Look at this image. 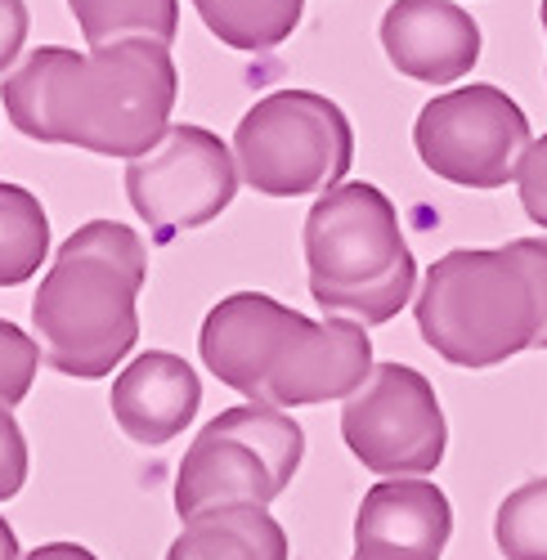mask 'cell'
Wrapping results in <instances>:
<instances>
[{
  "mask_svg": "<svg viewBox=\"0 0 547 560\" xmlns=\"http://www.w3.org/2000/svg\"><path fill=\"white\" fill-rule=\"evenodd\" d=\"M175 95L179 72L162 40H117L90 55L40 45L10 72L5 113L36 144L144 158L171 130Z\"/></svg>",
  "mask_w": 547,
  "mask_h": 560,
  "instance_id": "6da1fadb",
  "label": "cell"
},
{
  "mask_svg": "<svg viewBox=\"0 0 547 560\" xmlns=\"http://www.w3.org/2000/svg\"><path fill=\"white\" fill-rule=\"evenodd\" d=\"M305 265L318 310L363 328L391 323L414 301L418 283L395 202L363 179H341L337 189L318 194L305 215Z\"/></svg>",
  "mask_w": 547,
  "mask_h": 560,
  "instance_id": "5b68a950",
  "label": "cell"
},
{
  "mask_svg": "<svg viewBox=\"0 0 547 560\" xmlns=\"http://www.w3.org/2000/svg\"><path fill=\"white\" fill-rule=\"evenodd\" d=\"M453 534V506L440 485L408 476L377 480L354 516V560H440Z\"/></svg>",
  "mask_w": 547,
  "mask_h": 560,
  "instance_id": "8fae6325",
  "label": "cell"
},
{
  "mask_svg": "<svg viewBox=\"0 0 547 560\" xmlns=\"http://www.w3.org/2000/svg\"><path fill=\"white\" fill-rule=\"evenodd\" d=\"M90 50L117 40H175L179 0H68Z\"/></svg>",
  "mask_w": 547,
  "mask_h": 560,
  "instance_id": "2e32d148",
  "label": "cell"
},
{
  "mask_svg": "<svg viewBox=\"0 0 547 560\" xmlns=\"http://www.w3.org/2000/svg\"><path fill=\"white\" fill-rule=\"evenodd\" d=\"M50 220L23 184H0V288H19L45 265Z\"/></svg>",
  "mask_w": 547,
  "mask_h": 560,
  "instance_id": "e0dca14e",
  "label": "cell"
},
{
  "mask_svg": "<svg viewBox=\"0 0 547 560\" xmlns=\"http://www.w3.org/2000/svg\"><path fill=\"white\" fill-rule=\"evenodd\" d=\"M414 314L422 341L453 368L480 372L525 350H547V238L440 256Z\"/></svg>",
  "mask_w": 547,
  "mask_h": 560,
  "instance_id": "277c9868",
  "label": "cell"
},
{
  "mask_svg": "<svg viewBox=\"0 0 547 560\" xmlns=\"http://www.w3.org/2000/svg\"><path fill=\"white\" fill-rule=\"evenodd\" d=\"M202 404L198 372L166 350H144L130 359L126 372L113 382V417L117 427L144 448L171 444L179 431L194 422Z\"/></svg>",
  "mask_w": 547,
  "mask_h": 560,
  "instance_id": "4fadbf2b",
  "label": "cell"
},
{
  "mask_svg": "<svg viewBox=\"0 0 547 560\" xmlns=\"http://www.w3.org/2000/svg\"><path fill=\"white\" fill-rule=\"evenodd\" d=\"M238 158L224 139L175 121L144 158L126 166V198L158 238L211 224L238 194Z\"/></svg>",
  "mask_w": 547,
  "mask_h": 560,
  "instance_id": "30bf717a",
  "label": "cell"
},
{
  "mask_svg": "<svg viewBox=\"0 0 547 560\" xmlns=\"http://www.w3.org/2000/svg\"><path fill=\"white\" fill-rule=\"evenodd\" d=\"M166 560H288V534L265 506H211L185 521Z\"/></svg>",
  "mask_w": 547,
  "mask_h": 560,
  "instance_id": "5bb4252c",
  "label": "cell"
},
{
  "mask_svg": "<svg viewBox=\"0 0 547 560\" xmlns=\"http://www.w3.org/2000/svg\"><path fill=\"white\" fill-rule=\"evenodd\" d=\"M198 350L216 382L274 408L350 399L373 372V341L363 323L305 318L265 292L216 301L202 318Z\"/></svg>",
  "mask_w": 547,
  "mask_h": 560,
  "instance_id": "7a4b0ae2",
  "label": "cell"
},
{
  "mask_svg": "<svg viewBox=\"0 0 547 560\" xmlns=\"http://www.w3.org/2000/svg\"><path fill=\"white\" fill-rule=\"evenodd\" d=\"M346 448L382 480L431 476L444 462L449 422L440 412L435 386L408 363H373L346 408H341Z\"/></svg>",
  "mask_w": 547,
  "mask_h": 560,
  "instance_id": "9c48e42d",
  "label": "cell"
},
{
  "mask_svg": "<svg viewBox=\"0 0 547 560\" xmlns=\"http://www.w3.org/2000/svg\"><path fill=\"white\" fill-rule=\"evenodd\" d=\"M382 50L404 77L453 85L480 59V27L453 0H395L382 14Z\"/></svg>",
  "mask_w": 547,
  "mask_h": 560,
  "instance_id": "7c38bea8",
  "label": "cell"
},
{
  "mask_svg": "<svg viewBox=\"0 0 547 560\" xmlns=\"http://www.w3.org/2000/svg\"><path fill=\"white\" fill-rule=\"evenodd\" d=\"M305 457V431L274 404L224 408L198 431L175 476V511L198 516L211 506H269L283 498Z\"/></svg>",
  "mask_w": 547,
  "mask_h": 560,
  "instance_id": "8992f818",
  "label": "cell"
},
{
  "mask_svg": "<svg viewBox=\"0 0 547 560\" xmlns=\"http://www.w3.org/2000/svg\"><path fill=\"white\" fill-rule=\"evenodd\" d=\"M45 350L36 337H27L19 323L0 318V404H23L32 382H36V368H40Z\"/></svg>",
  "mask_w": 547,
  "mask_h": 560,
  "instance_id": "d6986e66",
  "label": "cell"
},
{
  "mask_svg": "<svg viewBox=\"0 0 547 560\" xmlns=\"http://www.w3.org/2000/svg\"><path fill=\"white\" fill-rule=\"evenodd\" d=\"M0 560H23V556H19V538H14V529L5 525V516H0Z\"/></svg>",
  "mask_w": 547,
  "mask_h": 560,
  "instance_id": "cb8c5ba5",
  "label": "cell"
},
{
  "mask_svg": "<svg viewBox=\"0 0 547 560\" xmlns=\"http://www.w3.org/2000/svg\"><path fill=\"white\" fill-rule=\"evenodd\" d=\"M516 194H521L525 215L538 229H547V135H538L529 144V153H525V162L516 171Z\"/></svg>",
  "mask_w": 547,
  "mask_h": 560,
  "instance_id": "ffe728a7",
  "label": "cell"
},
{
  "mask_svg": "<svg viewBox=\"0 0 547 560\" xmlns=\"http://www.w3.org/2000/svg\"><path fill=\"white\" fill-rule=\"evenodd\" d=\"M194 10L202 27L230 45V50L260 55L296 32L305 0H194Z\"/></svg>",
  "mask_w": 547,
  "mask_h": 560,
  "instance_id": "9a60e30c",
  "label": "cell"
},
{
  "mask_svg": "<svg viewBox=\"0 0 547 560\" xmlns=\"http://www.w3.org/2000/svg\"><path fill=\"white\" fill-rule=\"evenodd\" d=\"M414 144L431 175L463 184V189H503L516 184V171L534 144L529 117L498 85H458L435 95L418 121Z\"/></svg>",
  "mask_w": 547,
  "mask_h": 560,
  "instance_id": "ba28073f",
  "label": "cell"
},
{
  "mask_svg": "<svg viewBox=\"0 0 547 560\" xmlns=\"http://www.w3.org/2000/svg\"><path fill=\"white\" fill-rule=\"evenodd\" d=\"M538 14H543V32H547V0H543V10H538Z\"/></svg>",
  "mask_w": 547,
  "mask_h": 560,
  "instance_id": "d4e9b609",
  "label": "cell"
},
{
  "mask_svg": "<svg viewBox=\"0 0 547 560\" xmlns=\"http://www.w3.org/2000/svg\"><path fill=\"white\" fill-rule=\"evenodd\" d=\"M493 542L508 560H547V476L503 498L493 516Z\"/></svg>",
  "mask_w": 547,
  "mask_h": 560,
  "instance_id": "ac0fdd59",
  "label": "cell"
},
{
  "mask_svg": "<svg viewBox=\"0 0 547 560\" xmlns=\"http://www.w3.org/2000/svg\"><path fill=\"white\" fill-rule=\"evenodd\" d=\"M234 158L252 194H328L354 162V130L350 117L314 90H274L243 113L234 130Z\"/></svg>",
  "mask_w": 547,
  "mask_h": 560,
  "instance_id": "52a82bcc",
  "label": "cell"
},
{
  "mask_svg": "<svg viewBox=\"0 0 547 560\" xmlns=\"http://www.w3.org/2000/svg\"><path fill=\"white\" fill-rule=\"evenodd\" d=\"M23 560H100L95 551H85L81 542H45L36 551H27Z\"/></svg>",
  "mask_w": 547,
  "mask_h": 560,
  "instance_id": "603a6c76",
  "label": "cell"
},
{
  "mask_svg": "<svg viewBox=\"0 0 547 560\" xmlns=\"http://www.w3.org/2000/svg\"><path fill=\"white\" fill-rule=\"evenodd\" d=\"M27 480V444L10 404H0V502H10Z\"/></svg>",
  "mask_w": 547,
  "mask_h": 560,
  "instance_id": "44dd1931",
  "label": "cell"
},
{
  "mask_svg": "<svg viewBox=\"0 0 547 560\" xmlns=\"http://www.w3.org/2000/svg\"><path fill=\"white\" fill-rule=\"evenodd\" d=\"M27 40V5L23 0H0V72H5Z\"/></svg>",
  "mask_w": 547,
  "mask_h": 560,
  "instance_id": "7402d4cb",
  "label": "cell"
},
{
  "mask_svg": "<svg viewBox=\"0 0 547 560\" xmlns=\"http://www.w3.org/2000/svg\"><path fill=\"white\" fill-rule=\"evenodd\" d=\"M149 256L140 233L117 220H90L59 247L32 301V328L45 363L63 377L100 382L140 337Z\"/></svg>",
  "mask_w": 547,
  "mask_h": 560,
  "instance_id": "3957f363",
  "label": "cell"
}]
</instances>
